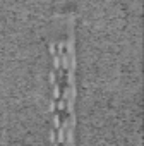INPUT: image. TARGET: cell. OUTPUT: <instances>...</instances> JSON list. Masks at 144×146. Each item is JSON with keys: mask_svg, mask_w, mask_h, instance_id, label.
Instances as JSON below:
<instances>
[{"mask_svg": "<svg viewBox=\"0 0 144 146\" xmlns=\"http://www.w3.org/2000/svg\"><path fill=\"white\" fill-rule=\"evenodd\" d=\"M52 98H53L55 102H57V100L60 98V84H58L57 81L53 83V96H52Z\"/></svg>", "mask_w": 144, "mask_h": 146, "instance_id": "1", "label": "cell"}, {"mask_svg": "<svg viewBox=\"0 0 144 146\" xmlns=\"http://www.w3.org/2000/svg\"><path fill=\"white\" fill-rule=\"evenodd\" d=\"M60 127V113H53V129L57 131Z\"/></svg>", "mask_w": 144, "mask_h": 146, "instance_id": "2", "label": "cell"}, {"mask_svg": "<svg viewBox=\"0 0 144 146\" xmlns=\"http://www.w3.org/2000/svg\"><path fill=\"white\" fill-rule=\"evenodd\" d=\"M55 137H57V131H55V129H52V131H50V137H48V139H50V143H52V144H53V143H55Z\"/></svg>", "mask_w": 144, "mask_h": 146, "instance_id": "3", "label": "cell"}, {"mask_svg": "<svg viewBox=\"0 0 144 146\" xmlns=\"http://www.w3.org/2000/svg\"><path fill=\"white\" fill-rule=\"evenodd\" d=\"M48 108H50L48 112H52V113L55 112V100H52V102H50V107H48Z\"/></svg>", "mask_w": 144, "mask_h": 146, "instance_id": "4", "label": "cell"}, {"mask_svg": "<svg viewBox=\"0 0 144 146\" xmlns=\"http://www.w3.org/2000/svg\"><path fill=\"white\" fill-rule=\"evenodd\" d=\"M53 146H60V144H58V143H53Z\"/></svg>", "mask_w": 144, "mask_h": 146, "instance_id": "5", "label": "cell"}]
</instances>
